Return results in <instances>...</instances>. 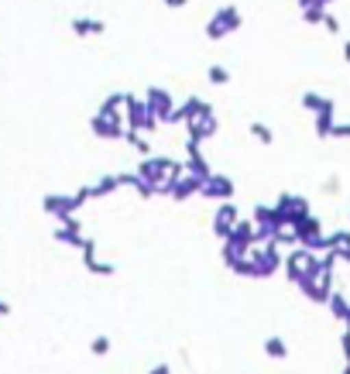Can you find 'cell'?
Masks as SVG:
<instances>
[{"instance_id":"5b68a950","label":"cell","mask_w":350,"mask_h":374,"mask_svg":"<svg viewBox=\"0 0 350 374\" xmlns=\"http://www.w3.org/2000/svg\"><path fill=\"white\" fill-rule=\"evenodd\" d=\"M264 353H268L271 360H285V357H288V343H285L282 336H268V340H264Z\"/></svg>"},{"instance_id":"ba28073f","label":"cell","mask_w":350,"mask_h":374,"mask_svg":"<svg viewBox=\"0 0 350 374\" xmlns=\"http://www.w3.org/2000/svg\"><path fill=\"white\" fill-rule=\"evenodd\" d=\"M206 196H213V199H216V196H220V199H227V196H230V182H227V179H213Z\"/></svg>"},{"instance_id":"6da1fadb","label":"cell","mask_w":350,"mask_h":374,"mask_svg":"<svg viewBox=\"0 0 350 374\" xmlns=\"http://www.w3.org/2000/svg\"><path fill=\"white\" fill-rule=\"evenodd\" d=\"M42 210L52 213L55 220H69V216L79 210V199H76V196H59V192H52V196L42 199Z\"/></svg>"},{"instance_id":"4fadbf2b","label":"cell","mask_w":350,"mask_h":374,"mask_svg":"<svg viewBox=\"0 0 350 374\" xmlns=\"http://www.w3.org/2000/svg\"><path fill=\"white\" fill-rule=\"evenodd\" d=\"M0 316H11V302H4V299H0Z\"/></svg>"},{"instance_id":"2e32d148","label":"cell","mask_w":350,"mask_h":374,"mask_svg":"<svg viewBox=\"0 0 350 374\" xmlns=\"http://www.w3.org/2000/svg\"><path fill=\"white\" fill-rule=\"evenodd\" d=\"M347 326H350V319H347Z\"/></svg>"},{"instance_id":"7a4b0ae2","label":"cell","mask_w":350,"mask_h":374,"mask_svg":"<svg viewBox=\"0 0 350 374\" xmlns=\"http://www.w3.org/2000/svg\"><path fill=\"white\" fill-rule=\"evenodd\" d=\"M93 131L103 134V138H117V134H121L117 114H97V117H93Z\"/></svg>"},{"instance_id":"8992f818","label":"cell","mask_w":350,"mask_h":374,"mask_svg":"<svg viewBox=\"0 0 350 374\" xmlns=\"http://www.w3.org/2000/svg\"><path fill=\"white\" fill-rule=\"evenodd\" d=\"M329 312H333V319L347 323V319H350V302H347L340 292H333V295H329Z\"/></svg>"},{"instance_id":"9a60e30c","label":"cell","mask_w":350,"mask_h":374,"mask_svg":"<svg viewBox=\"0 0 350 374\" xmlns=\"http://www.w3.org/2000/svg\"><path fill=\"white\" fill-rule=\"evenodd\" d=\"M340 374H350V360H347V364H343V371H340Z\"/></svg>"},{"instance_id":"30bf717a","label":"cell","mask_w":350,"mask_h":374,"mask_svg":"<svg viewBox=\"0 0 350 374\" xmlns=\"http://www.w3.org/2000/svg\"><path fill=\"white\" fill-rule=\"evenodd\" d=\"M251 131H254V134H258V141H264V145H271V131H268V127H264V124H254V127H251Z\"/></svg>"},{"instance_id":"7c38bea8","label":"cell","mask_w":350,"mask_h":374,"mask_svg":"<svg viewBox=\"0 0 350 374\" xmlns=\"http://www.w3.org/2000/svg\"><path fill=\"white\" fill-rule=\"evenodd\" d=\"M148 374H172V367H168V364H155Z\"/></svg>"},{"instance_id":"5bb4252c","label":"cell","mask_w":350,"mask_h":374,"mask_svg":"<svg viewBox=\"0 0 350 374\" xmlns=\"http://www.w3.org/2000/svg\"><path fill=\"white\" fill-rule=\"evenodd\" d=\"M165 4H168V8H182V4H186V0H165Z\"/></svg>"},{"instance_id":"8fae6325","label":"cell","mask_w":350,"mask_h":374,"mask_svg":"<svg viewBox=\"0 0 350 374\" xmlns=\"http://www.w3.org/2000/svg\"><path fill=\"white\" fill-rule=\"evenodd\" d=\"M210 79H213V83H227L230 76H227V69H220V66H213V69H210Z\"/></svg>"},{"instance_id":"52a82bcc","label":"cell","mask_w":350,"mask_h":374,"mask_svg":"<svg viewBox=\"0 0 350 374\" xmlns=\"http://www.w3.org/2000/svg\"><path fill=\"white\" fill-rule=\"evenodd\" d=\"M227 25H237V14H234V11H223V18H213V21H210V38L227 35V32H230Z\"/></svg>"},{"instance_id":"3957f363","label":"cell","mask_w":350,"mask_h":374,"mask_svg":"<svg viewBox=\"0 0 350 374\" xmlns=\"http://www.w3.org/2000/svg\"><path fill=\"white\" fill-rule=\"evenodd\" d=\"M237 213H234V206H223L216 216H213V230L220 234V237H230L234 234V227H237V220H234Z\"/></svg>"},{"instance_id":"277c9868","label":"cell","mask_w":350,"mask_h":374,"mask_svg":"<svg viewBox=\"0 0 350 374\" xmlns=\"http://www.w3.org/2000/svg\"><path fill=\"white\" fill-rule=\"evenodd\" d=\"M73 32H76L79 38H86V35H100V32H103V21H93V18H76V21H73Z\"/></svg>"},{"instance_id":"9c48e42d","label":"cell","mask_w":350,"mask_h":374,"mask_svg":"<svg viewBox=\"0 0 350 374\" xmlns=\"http://www.w3.org/2000/svg\"><path fill=\"white\" fill-rule=\"evenodd\" d=\"M90 350H93L97 357H103V353H110V336H93V343H90Z\"/></svg>"}]
</instances>
